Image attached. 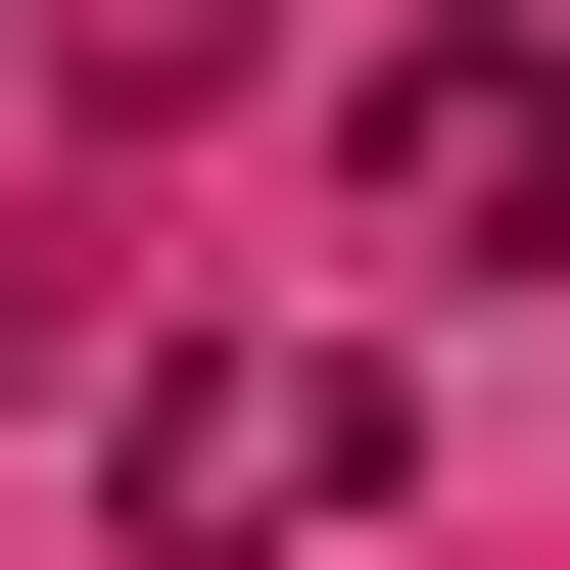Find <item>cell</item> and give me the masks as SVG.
<instances>
[{"label": "cell", "mask_w": 570, "mask_h": 570, "mask_svg": "<svg viewBox=\"0 0 570 570\" xmlns=\"http://www.w3.org/2000/svg\"><path fill=\"white\" fill-rule=\"evenodd\" d=\"M333 238L381 285H570V0H428L381 96H333Z\"/></svg>", "instance_id": "6da1fadb"}, {"label": "cell", "mask_w": 570, "mask_h": 570, "mask_svg": "<svg viewBox=\"0 0 570 570\" xmlns=\"http://www.w3.org/2000/svg\"><path fill=\"white\" fill-rule=\"evenodd\" d=\"M142 570H285V523H381V381H333V333H142Z\"/></svg>", "instance_id": "7a4b0ae2"}]
</instances>
